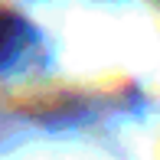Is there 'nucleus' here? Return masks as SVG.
<instances>
[{
  "label": "nucleus",
  "instance_id": "nucleus-1",
  "mask_svg": "<svg viewBox=\"0 0 160 160\" xmlns=\"http://www.w3.org/2000/svg\"><path fill=\"white\" fill-rule=\"evenodd\" d=\"M26 46V23L17 20L10 10H0V65L13 62Z\"/></svg>",
  "mask_w": 160,
  "mask_h": 160
}]
</instances>
